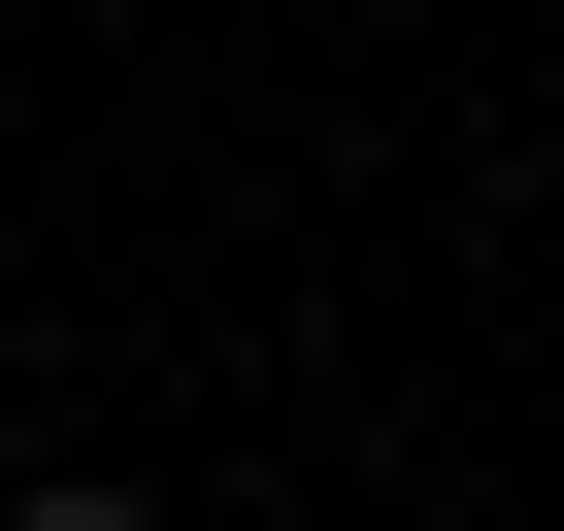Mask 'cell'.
<instances>
[{
	"mask_svg": "<svg viewBox=\"0 0 564 531\" xmlns=\"http://www.w3.org/2000/svg\"><path fill=\"white\" fill-rule=\"evenodd\" d=\"M0 531H133V498H100V465H67V498H0Z\"/></svg>",
	"mask_w": 564,
	"mask_h": 531,
	"instance_id": "cell-1",
	"label": "cell"
}]
</instances>
